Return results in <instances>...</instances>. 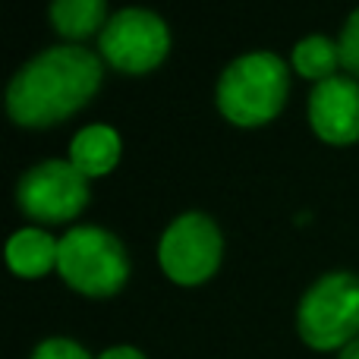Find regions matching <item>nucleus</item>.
Masks as SVG:
<instances>
[{"label":"nucleus","mask_w":359,"mask_h":359,"mask_svg":"<svg viewBox=\"0 0 359 359\" xmlns=\"http://www.w3.org/2000/svg\"><path fill=\"white\" fill-rule=\"evenodd\" d=\"M101 76V60L92 50L76 44L48 48L13 76L6 111L25 130H48L92 101Z\"/></svg>","instance_id":"1"},{"label":"nucleus","mask_w":359,"mask_h":359,"mask_svg":"<svg viewBox=\"0 0 359 359\" xmlns=\"http://www.w3.org/2000/svg\"><path fill=\"white\" fill-rule=\"evenodd\" d=\"M290 76L271 50H252L230 63L217 79V111L233 126H265L284 111Z\"/></svg>","instance_id":"2"},{"label":"nucleus","mask_w":359,"mask_h":359,"mask_svg":"<svg viewBox=\"0 0 359 359\" xmlns=\"http://www.w3.org/2000/svg\"><path fill=\"white\" fill-rule=\"evenodd\" d=\"M297 331L312 350H344L359 337V278L331 271L303 293Z\"/></svg>","instance_id":"3"},{"label":"nucleus","mask_w":359,"mask_h":359,"mask_svg":"<svg viewBox=\"0 0 359 359\" xmlns=\"http://www.w3.org/2000/svg\"><path fill=\"white\" fill-rule=\"evenodd\" d=\"M57 271L86 297H114L130 278V259H126L123 243L104 227H73L60 240L57 252Z\"/></svg>","instance_id":"4"},{"label":"nucleus","mask_w":359,"mask_h":359,"mask_svg":"<svg viewBox=\"0 0 359 359\" xmlns=\"http://www.w3.org/2000/svg\"><path fill=\"white\" fill-rule=\"evenodd\" d=\"M221 255H224L221 230L208 215H198V211L180 215L164 230L161 246H158V259H161L164 274L180 287L205 284L217 271Z\"/></svg>","instance_id":"5"},{"label":"nucleus","mask_w":359,"mask_h":359,"mask_svg":"<svg viewBox=\"0 0 359 359\" xmlns=\"http://www.w3.org/2000/svg\"><path fill=\"white\" fill-rule=\"evenodd\" d=\"M170 32L161 16L149 10H120L101 32V57L114 69L142 76L168 57Z\"/></svg>","instance_id":"6"},{"label":"nucleus","mask_w":359,"mask_h":359,"mask_svg":"<svg viewBox=\"0 0 359 359\" xmlns=\"http://www.w3.org/2000/svg\"><path fill=\"white\" fill-rule=\"evenodd\" d=\"M16 202L41 224L73 221L88 202V180L69 161H44L19 180Z\"/></svg>","instance_id":"7"},{"label":"nucleus","mask_w":359,"mask_h":359,"mask_svg":"<svg viewBox=\"0 0 359 359\" xmlns=\"http://www.w3.org/2000/svg\"><path fill=\"white\" fill-rule=\"evenodd\" d=\"M309 123L318 139L350 145L359 139V82L353 76H331L309 95Z\"/></svg>","instance_id":"8"},{"label":"nucleus","mask_w":359,"mask_h":359,"mask_svg":"<svg viewBox=\"0 0 359 359\" xmlns=\"http://www.w3.org/2000/svg\"><path fill=\"white\" fill-rule=\"evenodd\" d=\"M120 161V136L107 123H92L79 130L69 142V164L82 177H104Z\"/></svg>","instance_id":"9"},{"label":"nucleus","mask_w":359,"mask_h":359,"mask_svg":"<svg viewBox=\"0 0 359 359\" xmlns=\"http://www.w3.org/2000/svg\"><path fill=\"white\" fill-rule=\"evenodd\" d=\"M60 240L38 227H25L6 240V265L19 278H44L50 268H57Z\"/></svg>","instance_id":"10"},{"label":"nucleus","mask_w":359,"mask_h":359,"mask_svg":"<svg viewBox=\"0 0 359 359\" xmlns=\"http://www.w3.org/2000/svg\"><path fill=\"white\" fill-rule=\"evenodd\" d=\"M104 16H107L104 0H57V4L50 6V22H54V29L60 32L63 38H73V41L95 35L101 25H107Z\"/></svg>","instance_id":"11"},{"label":"nucleus","mask_w":359,"mask_h":359,"mask_svg":"<svg viewBox=\"0 0 359 359\" xmlns=\"http://www.w3.org/2000/svg\"><path fill=\"white\" fill-rule=\"evenodd\" d=\"M293 67H297L299 76H306V79H312L318 86V82L337 76L334 69L341 67V48L325 35L303 38V41L293 48Z\"/></svg>","instance_id":"12"},{"label":"nucleus","mask_w":359,"mask_h":359,"mask_svg":"<svg viewBox=\"0 0 359 359\" xmlns=\"http://www.w3.org/2000/svg\"><path fill=\"white\" fill-rule=\"evenodd\" d=\"M337 48H341V67L347 69L350 76H356V79H359V10L347 19Z\"/></svg>","instance_id":"13"},{"label":"nucleus","mask_w":359,"mask_h":359,"mask_svg":"<svg viewBox=\"0 0 359 359\" xmlns=\"http://www.w3.org/2000/svg\"><path fill=\"white\" fill-rule=\"evenodd\" d=\"M32 359H92L76 341L67 337H50V341L38 344V350L32 353Z\"/></svg>","instance_id":"14"},{"label":"nucleus","mask_w":359,"mask_h":359,"mask_svg":"<svg viewBox=\"0 0 359 359\" xmlns=\"http://www.w3.org/2000/svg\"><path fill=\"white\" fill-rule=\"evenodd\" d=\"M98 359H145V353H139L136 347H111V350H104Z\"/></svg>","instance_id":"15"},{"label":"nucleus","mask_w":359,"mask_h":359,"mask_svg":"<svg viewBox=\"0 0 359 359\" xmlns=\"http://www.w3.org/2000/svg\"><path fill=\"white\" fill-rule=\"evenodd\" d=\"M341 359H359V337H356L353 344H350V347L341 350Z\"/></svg>","instance_id":"16"}]
</instances>
